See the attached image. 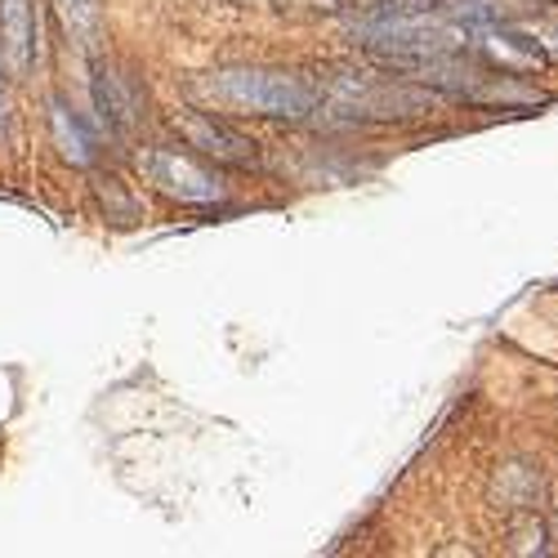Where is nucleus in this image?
Masks as SVG:
<instances>
[{"instance_id": "obj_1", "label": "nucleus", "mask_w": 558, "mask_h": 558, "mask_svg": "<svg viewBox=\"0 0 558 558\" xmlns=\"http://www.w3.org/2000/svg\"><path fill=\"white\" fill-rule=\"evenodd\" d=\"M215 95L251 108L259 117H304L313 108V89L287 72H259V68H238V72H219L215 81Z\"/></svg>"}, {"instance_id": "obj_2", "label": "nucleus", "mask_w": 558, "mask_h": 558, "mask_svg": "<svg viewBox=\"0 0 558 558\" xmlns=\"http://www.w3.org/2000/svg\"><path fill=\"white\" fill-rule=\"evenodd\" d=\"M138 166H144V170H148V179L157 183V189H161L166 197H174V202L210 206V202H219V197H223V183H219L206 166H197L193 157H183V153L153 148V153L138 157Z\"/></svg>"}, {"instance_id": "obj_3", "label": "nucleus", "mask_w": 558, "mask_h": 558, "mask_svg": "<svg viewBox=\"0 0 558 558\" xmlns=\"http://www.w3.org/2000/svg\"><path fill=\"white\" fill-rule=\"evenodd\" d=\"M0 32H5L10 72L23 76L32 68V10H27V0H0Z\"/></svg>"}, {"instance_id": "obj_4", "label": "nucleus", "mask_w": 558, "mask_h": 558, "mask_svg": "<svg viewBox=\"0 0 558 558\" xmlns=\"http://www.w3.org/2000/svg\"><path fill=\"white\" fill-rule=\"evenodd\" d=\"M183 130H189L193 148H202V153H210V157H219V161H255V144H251V138L232 134V130H223V125H210V121L193 117Z\"/></svg>"}, {"instance_id": "obj_5", "label": "nucleus", "mask_w": 558, "mask_h": 558, "mask_svg": "<svg viewBox=\"0 0 558 558\" xmlns=\"http://www.w3.org/2000/svg\"><path fill=\"white\" fill-rule=\"evenodd\" d=\"M50 121H54V144H59V153L72 166H89V161H95V138H89V130H85L81 117H72L68 104L54 99L50 104Z\"/></svg>"}, {"instance_id": "obj_6", "label": "nucleus", "mask_w": 558, "mask_h": 558, "mask_svg": "<svg viewBox=\"0 0 558 558\" xmlns=\"http://www.w3.org/2000/svg\"><path fill=\"white\" fill-rule=\"evenodd\" d=\"M95 108H99V125L104 130H125L130 125V104L121 95V81L108 68L95 72Z\"/></svg>"}, {"instance_id": "obj_7", "label": "nucleus", "mask_w": 558, "mask_h": 558, "mask_svg": "<svg viewBox=\"0 0 558 558\" xmlns=\"http://www.w3.org/2000/svg\"><path fill=\"white\" fill-rule=\"evenodd\" d=\"M54 10H59V19H63L68 36L81 40L85 50L99 40V5H95V0H54Z\"/></svg>"}, {"instance_id": "obj_8", "label": "nucleus", "mask_w": 558, "mask_h": 558, "mask_svg": "<svg viewBox=\"0 0 558 558\" xmlns=\"http://www.w3.org/2000/svg\"><path fill=\"white\" fill-rule=\"evenodd\" d=\"M5 121H10V99H5V85H0V134H5Z\"/></svg>"}]
</instances>
